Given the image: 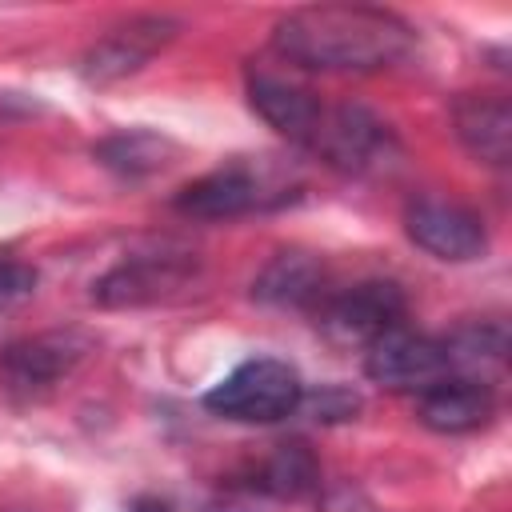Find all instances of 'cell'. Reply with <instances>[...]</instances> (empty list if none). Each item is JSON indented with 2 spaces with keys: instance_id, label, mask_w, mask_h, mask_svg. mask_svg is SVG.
<instances>
[{
  "instance_id": "22",
  "label": "cell",
  "mask_w": 512,
  "mask_h": 512,
  "mask_svg": "<svg viewBox=\"0 0 512 512\" xmlns=\"http://www.w3.org/2000/svg\"><path fill=\"white\" fill-rule=\"evenodd\" d=\"M4 512H20V508H4Z\"/></svg>"
},
{
  "instance_id": "6",
  "label": "cell",
  "mask_w": 512,
  "mask_h": 512,
  "mask_svg": "<svg viewBox=\"0 0 512 512\" xmlns=\"http://www.w3.org/2000/svg\"><path fill=\"white\" fill-rule=\"evenodd\" d=\"M88 352H92V336H84L80 328L24 336L0 352V384L16 400H36L52 392L64 376H72Z\"/></svg>"
},
{
  "instance_id": "15",
  "label": "cell",
  "mask_w": 512,
  "mask_h": 512,
  "mask_svg": "<svg viewBox=\"0 0 512 512\" xmlns=\"http://www.w3.org/2000/svg\"><path fill=\"white\" fill-rule=\"evenodd\" d=\"M444 344V356H448V372L452 376H464V380H480L488 384V368H500L504 364V352H508V332L500 320H472V324H460Z\"/></svg>"
},
{
  "instance_id": "4",
  "label": "cell",
  "mask_w": 512,
  "mask_h": 512,
  "mask_svg": "<svg viewBox=\"0 0 512 512\" xmlns=\"http://www.w3.org/2000/svg\"><path fill=\"white\" fill-rule=\"evenodd\" d=\"M308 152L348 176H380L400 164V144L392 128L364 104H324Z\"/></svg>"
},
{
  "instance_id": "13",
  "label": "cell",
  "mask_w": 512,
  "mask_h": 512,
  "mask_svg": "<svg viewBox=\"0 0 512 512\" xmlns=\"http://www.w3.org/2000/svg\"><path fill=\"white\" fill-rule=\"evenodd\" d=\"M452 124L460 144L492 168H504L512 156V108L500 92H464L452 104Z\"/></svg>"
},
{
  "instance_id": "20",
  "label": "cell",
  "mask_w": 512,
  "mask_h": 512,
  "mask_svg": "<svg viewBox=\"0 0 512 512\" xmlns=\"http://www.w3.org/2000/svg\"><path fill=\"white\" fill-rule=\"evenodd\" d=\"M324 512H376L372 500L356 488H336L328 500H324Z\"/></svg>"
},
{
  "instance_id": "12",
  "label": "cell",
  "mask_w": 512,
  "mask_h": 512,
  "mask_svg": "<svg viewBox=\"0 0 512 512\" xmlns=\"http://www.w3.org/2000/svg\"><path fill=\"white\" fill-rule=\"evenodd\" d=\"M496 412V396L488 384L480 380H464V376H444L432 388L420 392L416 416L424 428L444 432V436H460V432H476L492 420Z\"/></svg>"
},
{
  "instance_id": "5",
  "label": "cell",
  "mask_w": 512,
  "mask_h": 512,
  "mask_svg": "<svg viewBox=\"0 0 512 512\" xmlns=\"http://www.w3.org/2000/svg\"><path fill=\"white\" fill-rule=\"evenodd\" d=\"M192 276H196V252L180 244H156L112 264L92 284V300L100 308H144L176 296Z\"/></svg>"
},
{
  "instance_id": "9",
  "label": "cell",
  "mask_w": 512,
  "mask_h": 512,
  "mask_svg": "<svg viewBox=\"0 0 512 512\" xmlns=\"http://www.w3.org/2000/svg\"><path fill=\"white\" fill-rule=\"evenodd\" d=\"M180 32V20L172 16H132L116 28H108L84 56H80V76L88 84H116L132 72H140L160 48H168Z\"/></svg>"
},
{
  "instance_id": "11",
  "label": "cell",
  "mask_w": 512,
  "mask_h": 512,
  "mask_svg": "<svg viewBox=\"0 0 512 512\" xmlns=\"http://www.w3.org/2000/svg\"><path fill=\"white\" fill-rule=\"evenodd\" d=\"M248 104L264 124H272L284 140H292L300 148L312 144L316 124L324 116V100L312 88H304L280 72H268V68L248 72Z\"/></svg>"
},
{
  "instance_id": "14",
  "label": "cell",
  "mask_w": 512,
  "mask_h": 512,
  "mask_svg": "<svg viewBox=\"0 0 512 512\" xmlns=\"http://www.w3.org/2000/svg\"><path fill=\"white\" fill-rule=\"evenodd\" d=\"M252 296L276 308H308L328 296V272L324 260L312 252H280L264 264V272L252 284Z\"/></svg>"
},
{
  "instance_id": "17",
  "label": "cell",
  "mask_w": 512,
  "mask_h": 512,
  "mask_svg": "<svg viewBox=\"0 0 512 512\" xmlns=\"http://www.w3.org/2000/svg\"><path fill=\"white\" fill-rule=\"evenodd\" d=\"M256 488L260 492H272L280 500H300V496H308V492L320 488V464H316V456L300 440L276 444L272 456L260 468Z\"/></svg>"
},
{
  "instance_id": "16",
  "label": "cell",
  "mask_w": 512,
  "mask_h": 512,
  "mask_svg": "<svg viewBox=\"0 0 512 512\" xmlns=\"http://www.w3.org/2000/svg\"><path fill=\"white\" fill-rule=\"evenodd\" d=\"M96 156L104 168L128 176V180H140V176H152V172H164L180 148L160 136V132H148V128H128V132H116L108 140L96 144Z\"/></svg>"
},
{
  "instance_id": "19",
  "label": "cell",
  "mask_w": 512,
  "mask_h": 512,
  "mask_svg": "<svg viewBox=\"0 0 512 512\" xmlns=\"http://www.w3.org/2000/svg\"><path fill=\"white\" fill-rule=\"evenodd\" d=\"M360 408V400L348 388H324L320 396H312V412L316 420H348Z\"/></svg>"
},
{
  "instance_id": "8",
  "label": "cell",
  "mask_w": 512,
  "mask_h": 512,
  "mask_svg": "<svg viewBox=\"0 0 512 512\" xmlns=\"http://www.w3.org/2000/svg\"><path fill=\"white\" fill-rule=\"evenodd\" d=\"M404 232L428 256L448 264H468L488 252L484 220L472 208L444 196H412L404 208Z\"/></svg>"
},
{
  "instance_id": "18",
  "label": "cell",
  "mask_w": 512,
  "mask_h": 512,
  "mask_svg": "<svg viewBox=\"0 0 512 512\" xmlns=\"http://www.w3.org/2000/svg\"><path fill=\"white\" fill-rule=\"evenodd\" d=\"M36 292V268L24 260H0V316H12Z\"/></svg>"
},
{
  "instance_id": "7",
  "label": "cell",
  "mask_w": 512,
  "mask_h": 512,
  "mask_svg": "<svg viewBox=\"0 0 512 512\" xmlns=\"http://www.w3.org/2000/svg\"><path fill=\"white\" fill-rule=\"evenodd\" d=\"M408 300L392 280H360L320 300V332L340 348H368L376 336L404 324Z\"/></svg>"
},
{
  "instance_id": "2",
  "label": "cell",
  "mask_w": 512,
  "mask_h": 512,
  "mask_svg": "<svg viewBox=\"0 0 512 512\" xmlns=\"http://www.w3.org/2000/svg\"><path fill=\"white\" fill-rule=\"evenodd\" d=\"M300 192V172L280 156H232L176 192V212L192 220H236L268 212Z\"/></svg>"
},
{
  "instance_id": "1",
  "label": "cell",
  "mask_w": 512,
  "mask_h": 512,
  "mask_svg": "<svg viewBox=\"0 0 512 512\" xmlns=\"http://www.w3.org/2000/svg\"><path fill=\"white\" fill-rule=\"evenodd\" d=\"M272 48L312 72H384L416 52V28L372 4H312L276 20Z\"/></svg>"
},
{
  "instance_id": "21",
  "label": "cell",
  "mask_w": 512,
  "mask_h": 512,
  "mask_svg": "<svg viewBox=\"0 0 512 512\" xmlns=\"http://www.w3.org/2000/svg\"><path fill=\"white\" fill-rule=\"evenodd\" d=\"M132 512H168V504H160V500H136Z\"/></svg>"
},
{
  "instance_id": "3",
  "label": "cell",
  "mask_w": 512,
  "mask_h": 512,
  "mask_svg": "<svg viewBox=\"0 0 512 512\" xmlns=\"http://www.w3.org/2000/svg\"><path fill=\"white\" fill-rule=\"evenodd\" d=\"M300 396H304V384L292 364L276 356H256L232 368L204 396V408L240 424H276L300 408Z\"/></svg>"
},
{
  "instance_id": "10",
  "label": "cell",
  "mask_w": 512,
  "mask_h": 512,
  "mask_svg": "<svg viewBox=\"0 0 512 512\" xmlns=\"http://www.w3.org/2000/svg\"><path fill=\"white\" fill-rule=\"evenodd\" d=\"M364 372H368L372 384L392 388V392H424L436 380L452 376L444 344L432 340V336H416L404 324L376 336L364 348Z\"/></svg>"
}]
</instances>
